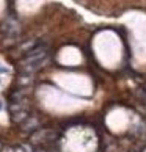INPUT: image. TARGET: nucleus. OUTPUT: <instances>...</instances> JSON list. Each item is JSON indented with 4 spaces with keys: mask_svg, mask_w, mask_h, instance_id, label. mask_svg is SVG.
I'll return each instance as SVG.
<instances>
[{
    "mask_svg": "<svg viewBox=\"0 0 146 152\" xmlns=\"http://www.w3.org/2000/svg\"><path fill=\"white\" fill-rule=\"evenodd\" d=\"M0 72H3V74H8V72H10V69H8V67H3V66H0Z\"/></svg>",
    "mask_w": 146,
    "mask_h": 152,
    "instance_id": "f257e3e1",
    "label": "nucleus"
},
{
    "mask_svg": "<svg viewBox=\"0 0 146 152\" xmlns=\"http://www.w3.org/2000/svg\"><path fill=\"white\" fill-rule=\"evenodd\" d=\"M143 89H145V91H146V85H145V88H143Z\"/></svg>",
    "mask_w": 146,
    "mask_h": 152,
    "instance_id": "f03ea898",
    "label": "nucleus"
}]
</instances>
